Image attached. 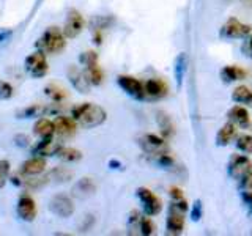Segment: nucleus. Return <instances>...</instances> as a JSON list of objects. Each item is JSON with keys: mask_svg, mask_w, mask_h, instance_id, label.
I'll use <instances>...</instances> for the list:
<instances>
[{"mask_svg": "<svg viewBox=\"0 0 252 236\" xmlns=\"http://www.w3.org/2000/svg\"><path fill=\"white\" fill-rule=\"evenodd\" d=\"M251 30L252 27L248 26V24H243L238 19H228L222 29H220V36L224 39H243V38H248L251 35Z\"/></svg>", "mask_w": 252, "mask_h": 236, "instance_id": "nucleus-9", "label": "nucleus"}, {"mask_svg": "<svg viewBox=\"0 0 252 236\" xmlns=\"http://www.w3.org/2000/svg\"><path fill=\"white\" fill-rule=\"evenodd\" d=\"M236 139V126L233 123H225L216 134V145L218 147H227L230 142Z\"/></svg>", "mask_w": 252, "mask_h": 236, "instance_id": "nucleus-22", "label": "nucleus"}, {"mask_svg": "<svg viewBox=\"0 0 252 236\" xmlns=\"http://www.w3.org/2000/svg\"><path fill=\"white\" fill-rule=\"evenodd\" d=\"M16 212L21 220L24 222H33L36 214H38V208L35 200L32 199V195L29 194H21L18 199V205H16Z\"/></svg>", "mask_w": 252, "mask_h": 236, "instance_id": "nucleus-11", "label": "nucleus"}, {"mask_svg": "<svg viewBox=\"0 0 252 236\" xmlns=\"http://www.w3.org/2000/svg\"><path fill=\"white\" fill-rule=\"evenodd\" d=\"M35 46L44 54H60L66 47V36L59 27H47Z\"/></svg>", "mask_w": 252, "mask_h": 236, "instance_id": "nucleus-2", "label": "nucleus"}, {"mask_svg": "<svg viewBox=\"0 0 252 236\" xmlns=\"http://www.w3.org/2000/svg\"><path fill=\"white\" fill-rule=\"evenodd\" d=\"M62 148V145L57 140L52 139H41V142L32 148V154L33 156H41V157H47V156H57L59 149Z\"/></svg>", "mask_w": 252, "mask_h": 236, "instance_id": "nucleus-19", "label": "nucleus"}, {"mask_svg": "<svg viewBox=\"0 0 252 236\" xmlns=\"http://www.w3.org/2000/svg\"><path fill=\"white\" fill-rule=\"evenodd\" d=\"M49 211L62 219H68L74 212V203L66 194H55L49 200Z\"/></svg>", "mask_w": 252, "mask_h": 236, "instance_id": "nucleus-7", "label": "nucleus"}, {"mask_svg": "<svg viewBox=\"0 0 252 236\" xmlns=\"http://www.w3.org/2000/svg\"><path fill=\"white\" fill-rule=\"evenodd\" d=\"M84 26H85V21L82 18V14L76 10H69V13L66 16V21H65V26H63V33H65L66 38L73 39L82 33Z\"/></svg>", "mask_w": 252, "mask_h": 236, "instance_id": "nucleus-12", "label": "nucleus"}, {"mask_svg": "<svg viewBox=\"0 0 252 236\" xmlns=\"http://www.w3.org/2000/svg\"><path fill=\"white\" fill-rule=\"evenodd\" d=\"M152 157L153 164H156L158 167H161L162 170H167L172 173H177L180 175L181 173V165L178 164V161L170 154V151L167 153H161V154H155V156H150Z\"/></svg>", "mask_w": 252, "mask_h": 236, "instance_id": "nucleus-20", "label": "nucleus"}, {"mask_svg": "<svg viewBox=\"0 0 252 236\" xmlns=\"http://www.w3.org/2000/svg\"><path fill=\"white\" fill-rule=\"evenodd\" d=\"M43 107L41 104H32L26 109H22L18 112V118H35L43 115Z\"/></svg>", "mask_w": 252, "mask_h": 236, "instance_id": "nucleus-32", "label": "nucleus"}, {"mask_svg": "<svg viewBox=\"0 0 252 236\" xmlns=\"http://www.w3.org/2000/svg\"><path fill=\"white\" fill-rule=\"evenodd\" d=\"M165 230L169 235H181L185 230V214L180 211H170L169 209V217L165 222Z\"/></svg>", "mask_w": 252, "mask_h": 236, "instance_id": "nucleus-21", "label": "nucleus"}, {"mask_svg": "<svg viewBox=\"0 0 252 236\" xmlns=\"http://www.w3.org/2000/svg\"><path fill=\"white\" fill-rule=\"evenodd\" d=\"M66 77L69 84L73 85V88H76L79 93H89L90 91V81L87 77L85 71L79 69L76 65H69L66 71Z\"/></svg>", "mask_w": 252, "mask_h": 236, "instance_id": "nucleus-13", "label": "nucleus"}, {"mask_svg": "<svg viewBox=\"0 0 252 236\" xmlns=\"http://www.w3.org/2000/svg\"><path fill=\"white\" fill-rule=\"evenodd\" d=\"M219 74H220V79H222V82L232 84V82L243 81V79L246 77V71L240 66H236V65H228V66H224L222 69H220Z\"/></svg>", "mask_w": 252, "mask_h": 236, "instance_id": "nucleus-23", "label": "nucleus"}, {"mask_svg": "<svg viewBox=\"0 0 252 236\" xmlns=\"http://www.w3.org/2000/svg\"><path fill=\"white\" fill-rule=\"evenodd\" d=\"M33 132L39 139H52L55 134V124L47 118H39L33 124Z\"/></svg>", "mask_w": 252, "mask_h": 236, "instance_id": "nucleus-24", "label": "nucleus"}, {"mask_svg": "<svg viewBox=\"0 0 252 236\" xmlns=\"http://www.w3.org/2000/svg\"><path fill=\"white\" fill-rule=\"evenodd\" d=\"M24 68H26L27 74L33 79H41L47 74L49 71V65H47V59L46 54L43 51H36L32 52L29 57L24 61Z\"/></svg>", "mask_w": 252, "mask_h": 236, "instance_id": "nucleus-3", "label": "nucleus"}, {"mask_svg": "<svg viewBox=\"0 0 252 236\" xmlns=\"http://www.w3.org/2000/svg\"><path fill=\"white\" fill-rule=\"evenodd\" d=\"M241 200L244 202L248 208L252 206V192L251 191H241Z\"/></svg>", "mask_w": 252, "mask_h": 236, "instance_id": "nucleus-38", "label": "nucleus"}, {"mask_svg": "<svg viewBox=\"0 0 252 236\" xmlns=\"http://www.w3.org/2000/svg\"><path fill=\"white\" fill-rule=\"evenodd\" d=\"M46 170V161L41 156H33L22 162L21 165V175L24 177H38Z\"/></svg>", "mask_w": 252, "mask_h": 236, "instance_id": "nucleus-18", "label": "nucleus"}, {"mask_svg": "<svg viewBox=\"0 0 252 236\" xmlns=\"http://www.w3.org/2000/svg\"><path fill=\"white\" fill-rule=\"evenodd\" d=\"M170 197H172V200H180V199H185L183 197V191L178 187H172L170 189Z\"/></svg>", "mask_w": 252, "mask_h": 236, "instance_id": "nucleus-39", "label": "nucleus"}, {"mask_svg": "<svg viewBox=\"0 0 252 236\" xmlns=\"http://www.w3.org/2000/svg\"><path fill=\"white\" fill-rule=\"evenodd\" d=\"M71 117L74 118L79 126L92 129V128H96V126L104 123L107 118V114L101 106L93 104V102H82V104L73 107V110H71Z\"/></svg>", "mask_w": 252, "mask_h": 236, "instance_id": "nucleus-1", "label": "nucleus"}, {"mask_svg": "<svg viewBox=\"0 0 252 236\" xmlns=\"http://www.w3.org/2000/svg\"><path fill=\"white\" fill-rule=\"evenodd\" d=\"M14 94V88L11 87V84H8L5 81H0V101L10 99Z\"/></svg>", "mask_w": 252, "mask_h": 236, "instance_id": "nucleus-33", "label": "nucleus"}, {"mask_svg": "<svg viewBox=\"0 0 252 236\" xmlns=\"http://www.w3.org/2000/svg\"><path fill=\"white\" fill-rule=\"evenodd\" d=\"M241 51L246 57L252 59V35H249L248 38H244V43L241 46Z\"/></svg>", "mask_w": 252, "mask_h": 236, "instance_id": "nucleus-37", "label": "nucleus"}, {"mask_svg": "<svg viewBox=\"0 0 252 236\" xmlns=\"http://www.w3.org/2000/svg\"><path fill=\"white\" fill-rule=\"evenodd\" d=\"M8 175H10V162L2 159V161H0V189L6 184Z\"/></svg>", "mask_w": 252, "mask_h": 236, "instance_id": "nucleus-34", "label": "nucleus"}, {"mask_svg": "<svg viewBox=\"0 0 252 236\" xmlns=\"http://www.w3.org/2000/svg\"><path fill=\"white\" fill-rule=\"evenodd\" d=\"M55 124V134L62 139L73 137L77 131V123L73 117H65V115H57L54 120Z\"/></svg>", "mask_w": 252, "mask_h": 236, "instance_id": "nucleus-15", "label": "nucleus"}, {"mask_svg": "<svg viewBox=\"0 0 252 236\" xmlns=\"http://www.w3.org/2000/svg\"><path fill=\"white\" fill-rule=\"evenodd\" d=\"M156 120H158V124H159V128L162 131V136L165 139H169L172 137L173 134H175V126H173L172 120H170V117L167 114H164V112H158V117H156Z\"/></svg>", "mask_w": 252, "mask_h": 236, "instance_id": "nucleus-27", "label": "nucleus"}, {"mask_svg": "<svg viewBox=\"0 0 252 236\" xmlns=\"http://www.w3.org/2000/svg\"><path fill=\"white\" fill-rule=\"evenodd\" d=\"M81 63L85 66V74L89 77V81L92 85H101L104 74H102V69L98 65V54L94 51H87L81 55Z\"/></svg>", "mask_w": 252, "mask_h": 236, "instance_id": "nucleus-4", "label": "nucleus"}, {"mask_svg": "<svg viewBox=\"0 0 252 236\" xmlns=\"http://www.w3.org/2000/svg\"><path fill=\"white\" fill-rule=\"evenodd\" d=\"M144 88H145V98L156 101V99H162L167 96L169 93V87L162 79L152 77L148 81L144 82Z\"/></svg>", "mask_w": 252, "mask_h": 236, "instance_id": "nucleus-14", "label": "nucleus"}, {"mask_svg": "<svg viewBox=\"0 0 252 236\" xmlns=\"http://www.w3.org/2000/svg\"><path fill=\"white\" fill-rule=\"evenodd\" d=\"M232 99H233V102H236V104L252 106V91L246 85H238L232 91Z\"/></svg>", "mask_w": 252, "mask_h": 236, "instance_id": "nucleus-25", "label": "nucleus"}, {"mask_svg": "<svg viewBox=\"0 0 252 236\" xmlns=\"http://www.w3.org/2000/svg\"><path fill=\"white\" fill-rule=\"evenodd\" d=\"M156 232V227L152 222L150 216H142L139 220V235H144V236H152Z\"/></svg>", "mask_w": 252, "mask_h": 236, "instance_id": "nucleus-31", "label": "nucleus"}, {"mask_svg": "<svg viewBox=\"0 0 252 236\" xmlns=\"http://www.w3.org/2000/svg\"><path fill=\"white\" fill-rule=\"evenodd\" d=\"M44 94L47 98H51V101L54 102H63L66 99L68 93L65 88H62L60 85L57 84H51V85H46L44 87Z\"/></svg>", "mask_w": 252, "mask_h": 236, "instance_id": "nucleus-26", "label": "nucleus"}, {"mask_svg": "<svg viewBox=\"0 0 252 236\" xmlns=\"http://www.w3.org/2000/svg\"><path fill=\"white\" fill-rule=\"evenodd\" d=\"M117 84L126 94H129L131 98L137 99V101L145 99L144 82H140L139 79L132 77V76H118Z\"/></svg>", "mask_w": 252, "mask_h": 236, "instance_id": "nucleus-10", "label": "nucleus"}, {"mask_svg": "<svg viewBox=\"0 0 252 236\" xmlns=\"http://www.w3.org/2000/svg\"><path fill=\"white\" fill-rule=\"evenodd\" d=\"M235 140H236L235 147L240 153L252 154V136L251 134H241V136H236Z\"/></svg>", "mask_w": 252, "mask_h": 236, "instance_id": "nucleus-30", "label": "nucleus"}, {"mask_svg": "<svg viewBox=\"0 0 252 236\" xmlns=\"http://www.w3.org/2000/svg\"><path fill=\"white\" fill-rule=\"evenodd\" d=\"M186 66H188V57L185 52H181L177 60H175V68H173V74H175V82L178 87H181L183 84V77L186 73Z\"/></svg>", "mask_w": 252, "mask_h": 236, "instance_id": "nucleus-28", "label": "nucleus"}, {"mask_svg": "<svg viewBox=\"0 0 252 236\" xmlns=\"http://www.w3.org/2000/svg\"><path fill=\"white\" fill-rule=\"evenodd\" d=\"M10 36H11V31L10 30H5V31L2 30V31H0V43H5Z\"/></svg>", "mask_w": 252, "mask_h": 236, "instance_id": "nucleus-40", "label": "nucleus"}, {"mask_svg": "<svg viewBox=\"0 0 252 236\" xmlns=\"http://www.w3.org/2000/svg\"><path fill=\"white\" fill-rule=\"evenodd\" d=\"M137 144L148 156H155V154L170 151L167 140L159 137V136H156V134H142V136L137 139Z\"/></svg>", "mask_w": 252, "mask_h": 236, "instance_id": "nucleus-5", "label": "nucleus"}, {"mask_svg": "<svg viewBox=\"0 0 252 236\" xmlns=\"http://www.w3.org/2000/svg\"><path fill=\"white\" fill-rule=\"evenodd\" d=\"M57 157L63 162H77L82 159V153L76 148L71 147H62L57 153Z\"/></svg>", "mask_w": 252, "mask_h": 236, "instance_id": "nucleus-29", "label": "nucleus"}, {"mask_svg": "<svg viewBox=\"0 0 252 236\" xmlns=\"http://www.w3.org/2000/svg\"><path fill=\"white\" fill-rule=\"evenodd\" d=\"M139 200L142 203V209H144V214L147 216H156L159 214L161 209H162V202L158 195H155L150 189L147 187H139L136 191Z\"/></svg>", "mask_w": 252, "mask_h": 236, "instance_id": "nucleus-6", "label": "nucleus"}, {"mask_svg": "<svg viewBox=\"0 0 252 236\" xmlns=\"http://www.w3.org/2000/svg\"><path fill=\"white\" fill-rule=\"evenodd\" d=\"M227 172L233 179L240 181L241 178H244L249 172H252V161L248 156L243 154H233L230 159H228V165H227Z\"/></svg>", "mask_w": 252, "mask_h": 236, "instance_id": "nucleus-8", "label": "nucleus"}, {"mask_svg": "<svg viewBox=\"0 0 252 236\" xmlns=\"http://www.w3.org/2000/svg\"><path fill=\"white\" fill-rule=\"evenodd\" d=\"M238 183H240L241 191H251L252 192V172H249L246 177L241 178Z\"/></svg>", "mask_w": 252, "mask_h": 236, "instance_id": "nucleus-36", "label": "nucleus"}, {"mask_svg": "<svg viewBox=\"0 0 252 236\" xmlns=\"http://www.w3.org/2000/svg\"><path fill=\"white\" fill-rule=\"evenodd\" d=\"M71 192H73V197H76V199H89L96 192V183H94L93 178L84 177L76 181Z\"/></svg>", "mask_w": 252, "mask_h": 236, "instance_id": "nucleus-17", "label": "nucleus"}, {"mask_svg": "<svg viewBox=\"0 0 252 236\" xmlns=\"http://www.w3.org/2000/svg\"><path fill=\"white\" fill-rule=\"evenodd\" d=\"M227 120L233 123L235 126H238V128H243L246 129L251 126V115L248 112L246 107L243 106H233L227 110Z\"/></svg>", "mask_w": 252, "mask_h": 236, "instance_id": "nucleus-16", "label": "nucleus"}, {"mask_svg": "<svg viewBox=\"0 0 252 236\" xmlns=\"http://www.w3.org/2000/svg\"><path fill=\"white\" fill-rule=\"evenodd\" d=\"M202 217V202L200 200H195L192 205V211H191V219L194 222H199Z\"/></svg>", "mask_w": 252, "mask_h": 236, "instance_id": "nucleus-35", "label": "nucleus"}]
</instances>
